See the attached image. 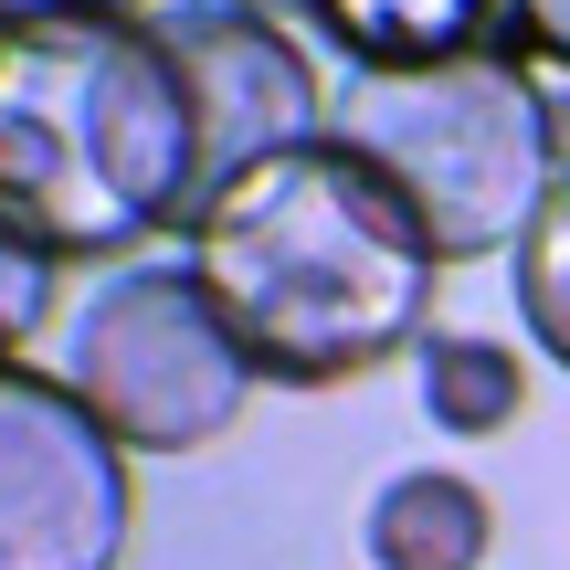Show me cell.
<instances>
[{
  "label": "cell",
  "instance_id": "obj_13",
  "mask_svg": "<svg viewBox=\"0 0 570 570\" xmlns=\"http://www.w3.org/2000/svg\"><path fill=\"white\" fill-rule=\"evenodd\" d=\"M0 21H148V0H0Z\"/></svg>",
  "mask_w": 570,
  "mask_h": 570
},
{
  "label": "cell",
  "instance_id": "obj_10",
  "mask_svg": "<svg viewBox=\"0 0 570 570\" xmlns=\"http://www.w3.org/2000/svg\"><path fill=\"white\" fill-rule=\"evenodd\" d=\"M508 265H518L508 285H518V317H529L539 360H560V370H570V169L550 180V202H539V223L518 233Z\"/></svg>",
  "mask_w": 570,
  "mask_h": 570
},
{
  "label": "cell",
  "instance_id": "obj_4",
  "mask_svg": "<svg viewBox=\"0 0 570 570\" xmlns=\"http://www.w3.org/2000/svg\"><path fill=\"white\" fill-rule=\"evenodd\" d=\"M63 381L96 402V423L127 454H202L244 423L254 360L190 265H117L85 296V317L63 327Z\"/></svg>",
  "mask_w": 570,
  "mask_h": 570
},
{
  "label": "cell",
  "instance_id": "obj_2",
  "mask_svg": "<svg viewBox=\"0 0 570 570\" xmlns=\"http://www.w3.org/2000/svg\"><path fill=\"white\" fill-rule=\"evenodd\" d=\"M212 202L159 21H0V223L53 265H138Z\"/></svg>",
  "mask_w": 570,
  "mask_h": 570
},
{
  "label": "cell",
  "instance_id": "obj_8",
  "mask_svg": "<svg viewBox=\"0 0 570 570\" xmlns=\"http://www.w3.org/2000/svg\"><path fill=\"white\" fill-rule=\"evenodd\" d=\"M487 539H497V508L454 465H412L370 497V560L381 570H475Z\"/></svg>",
  "mask_w": 570,
  "mask_h": 570
},
{
  "label": "cell",
  "instance_id": "obj_5",
  "mask_svg": "<svg viewBox=\"0 0 570 570\" xmlns=\"http://www.w3.org/2000/svg\"><path fill=\"white\" fill-rule=\"evenodd\" d=\"M138 529L127 444L63 370L0 360V570H117Z\"/></svg>",
  "mask_w": 570,
  "mask_h": 570
},
{
  "label": "cell",
  "instance_id": "obj_15",
  "mask_svg": "<svg viewBox=\"0 0 570 570\" xmlns=\"http://www.w3.org/2000/svg\"><path fill=\"white\" fill-rule=\"evenodd\" d=\"M550 117H560V159H570V96H550Z\"/></svg>",
  "mask_w": 570,
  "mask_h": 570
},
{
  "label": "cell",
  "instance_id": "obj_6",
  "mask_svg": "<svg viewBox=\"0 0 570 570\" xmlns=\"http://www.w3.org/2000/svg\"><path fill=\"white\" fill-rule=\"evenodd\" d=\"M148 21L169 32V53L190 75L212 180H233V169H254V159H275V148L327 127V85H317V63H306V42L285 21H254L233 0H169Z\"/></svg>",
  "mask_w": 570,
  "mask_h": 570
},
{
  "label": "cell",
  "instance_id": "obj_14",
  "mask_svg": "<svg viewBox=\"0 0 570 570\" xmlns=\"http://www.w3.org/2000/svg\"><path fill=\"white\" fill-rule=\"evenodd\" d=\"M233 11H254V21H306V0H233Z\"/></svg>",
  "mask_w": 570,
  "mask_h": 570
},
{
  "label": "cell",
  "instance_id": "obj_3",
  "mask_svg": "<svg viewBox=\"0 0 570 570\" xmlns=\"http://www.w3.org/2000/svg\"><path fill=\"white\" fill-rule=\"evenodd\" d=\"M327 138H348L412 202V223L444 254V275L487 265V254H518V233L539 223L550 180L570 169L550 85L508 42L454 53L433 75H348V96L327 106Z\"/></svg>",
  "mask_w": 570,
  "mask_h": 570
},
{
  "label": "cell",
  "instance_id": "obj_1",
  "mask_svg": "<svg viewBox=\"0 0 570 570\" xmlns=\"http://www.w3.org/2000/svg\"><path fill=\"white\" fill-rule=\"evenodd\" d=\"M180 265L244 338L254 381L285 391H338L381 360H412L444 296V254L423 244L412 202L327 127L212 180Z\"/></svg>",
  "mask_w": 570,
  "mask_h": 570
},
{
  "label": "cell",
  "instance_id": "obj_11",
  "mask_svg": "<svg viewBox=\"0 0 570 570\" xmlns=\"http://www.w3.org/2000/svg\"><path fill=\"white\" fill-rule=\"evenodd\" d=\"M53 254H32L11 223H0V360H21V348L53 327Z\"/></svg>",
  "mask_w": 570,
  "mask_h": 570
},
{
  "label": "cell",
  "instance_id": "obj_7",
  "mask_svg": "<svg viewBox=\"0 0 570 570\" xmlns=\"http://www.w3.org/2000/svg\"><path fill=\"white\" fill-rule=\"evenodd\" d=\"M306 21L348 75H433L454 53H487L508 0H306Z\"/></svg>",
  "mask_w": 570,
  "mask_h": 570
},
{
  "label": "cell",
  "instance_id": "obj_12",
  "mask_svg": "<svg viewBox=\"0 0 570 570\" xmlns=\"http://www.w3.org/2000/svg\"><path fill=\"white\" fill-rule=\"evenodd\" d=\"M497 42H508V53H529L539 75H570V0H508Z\"/></svg>",
  "mask_w": 570,
  "mask_h": 570
},
{
  "label": "cell",
  "instance_id": "obj_9",
  "mask_svg": "<svg viewBox=\"0 0 570 570\" xmlns=\"http://www.w3.org/2000/svg\"><path fill=\"white\" fill-rule=\"evenodd\" d=\"M412 391H423V423L433 433H508L529 412V360L508 338H475V327H433L412 348Z\"/></svg>",
  "mask_w": 570,
  "mask_h": 570
}]
</instances>
